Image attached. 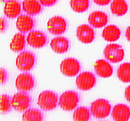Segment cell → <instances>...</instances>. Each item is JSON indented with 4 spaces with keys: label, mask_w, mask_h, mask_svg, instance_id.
<instances>
[{
    "label": "cell",
    "mask_w": 130,
    "mask_h": 121,
    "mask_svg": "<svg viewBox=\"0 0 130 121\" xmlns=\"http://www.w3.org/2000/svg\"><path fill=\"white\" fill-rule=\"evenodd\" d=\"M58 95L53 91H44L41 92L38 97V105L41 109L50 111L56 109L58 106Z\"/></svg>",
    "instance_id": "6da1fadb"
},
{
    "label": "cell",
    "mask_w": 130,
    "mask_h": 121,
    "mask_svg": "<svg viewBox=\"0 0 130 121\" xmlns=\"http://www.w3.org/2000/svg\"><path fill=\"white\" fill-rule=\"evenodd\" d=\"M111 104L106 99H97L90 104V113L95 118L104 119L110 114Z\"/></svg>",
    "instance_id": "7a4b0ae2"
},
{
    "label": "cell",
    "mask_w": 130,
    "mask_h": 121,
    "mask_svg": "<svg viewBox=\"0 0 130 121\" xmlns=\"http://www.w3.org/2000/svg\"><path fill=\"white\" fill-rule=\"evenodd\" d=\"M79 102V94L74 91H66L59 97L58 104L65 111H71L77 107Z\"/></svg>",
    "instance_id": "3957f363"
},
{
    "label": "cell",
    "mask_w": 130,
    "mask_h": 121,
    "mask_svg": "<svg viewBox=\"0 0 130 121\" xmlns=\"http://www.w3.org/2000/svg\"><path fill=\"white\" fill-rule=\"evenodd\" d=\"M36 63V56L30 51H23L17 56L16 66L22 71H29Z\"/></svg>",
    "instance_id": "277c9868"
},
{
    "label": "cell",
    "mask_w": 130,
    "mask_h": 121,
    "mask_svg": "<svg viewBox=\"0 0 130 121\" xmlns=\"http://www.w3.org/2000/svg\"><path fill=\"white\" fill-rule=\"evenodd\" d=\"M104 56L107 61L112 63H118L123 61L124 50L118 44H110L104 49Z\"/></svg>",
    "instance_id": "5b68a950"
},
{
    "label": "cell",
    "mask_w": 130,
    "mask_h": 121,
    "mask_svg": "<svg viewBox=\"0 0 130 121\" xmlns=\"http://www.w3.org/2000/svg\"><path fill=\"white\" fill-rule=\"evenodd\" d=\"M31 99L29 94L24 92H19L15 93L12 98V107L16 111L22 112L29 109Z\"/></svg>",
    "instance_id": "8992f818"
},
{
    "label": "cell",
    "mask_w": 130,
    "mask_h": 121,
    "mask_svg": "<svg viewBox=\"0 0 130 121\" xmlns=\"http://www.w3.org/2000/svg\"><path fill=\"white\" fill-rule=\"evenodd\" d=\"M96 83V78L92 72L84 71L78 75L76 78V85L78 88L83 91H88L95 87Z\"/></svg>",
    "instance_id": "52a82bcc"
},
{
    "label": "cell",
    "mask_w": 130,
    "mask_h": 121,
    "mask_svg": "<svg viewBox=\"0 0 130 121\" xmlns=\"http://www.w3.org/2000/svg\"><path fill=\"white\" fill-rule=\"evenodd\" d=\"M61 72L67 77H74L79 72L80 63L74 58H66L61 62Z\"/></svg>",
    "instance_id": "ba28073f"
},
{
    "label": "cell",
    "mask_w": 130,
    "mask_h": 121,
    "mask_svg": "<svg viewBox=\"0 0 130 121\" xmlns=\"http://www.w3.org/2000/svg\"><path fill=\"white\" fill-rule=\"evenodd\" d=\"M15 86L20 92H27L33 89L35 86V79L29 73H22L17 77L15 80Z\"/></svg>",
    "instance_id": "9c48e42d"
},
{
    "label": "cell",
    "mask_w": 130,
    "mask_h": 121,
    "mask_svg": "<svg viewBox=\"0 0 130 121\" xmlns=\"http://www.w3.org/2000/svg\"><path fill=\"white\" fill-rule=\"evenodd\" d=\"M67 29V22L63 17L54 16L47 22L48 31L53 35H61Z\"/></svg>",
    "instance_id": "30bf717a"
},
{
    "label": "cell",
    "mask_w": 130,
    "mask_h": 121,
    "mask_svg": "<svg viewBox=\"0 0 130 121\" xmlns=\"http://www.w3.org/2000/svg\"><path fill=\"white\" fill-rule=\"evenodd\" d=\"M47 41V36L42 31H35L30 32L27 35V43L33 48H41L46 45Z\"/></svg>",
    "instance_id": "8fae6325"
},
{
    "label": "cell",
    "mask_w": 130,
    "mask_h": 121,
    "mask_svg": "<svg viewBox=\"0 0 130 121\" xmlns=\"http://www.w3.org/2000/svg\"><path fill=\"white\" fill-rule=\"evenodd\" d=\"M76 35L79 41L85 44H90L95 40V31L87 25H81L77 28Z\"/></svg>",
    "instance_id": "7c38bea8"
},
{
    "label": "cell",
    "mask_w": 130,
    "mask_h": 121,
    "mask_svg": "<svg viewBox=\"0 0 130 121\" xmlns=\"http://www.w3.org/2000/svg\"><path fill=\"white\" fill-rule=\"evenodd\" d=\"M111 117L115 121H128L130 119V109L126 104H119L114 106Z\"/></svg>",
    "instance_id": "4fadbf2b"
},
{
    "label": "cell",
    "mask_w": 130,
    "mask_h": 121,
    "mask_svg": "<svg viewBox=\"0 0 130 121\" xmlns=\"http://www.w3.org/2000/svg\"><path fill=\"white\" fill-rule=\"evenodd\" d=\"M35 26V20L30 15L21 14L16 20V27L20 33H27L30 31Z\"/></svg>",
    "instance_id": "5bb4252c"
},
{
    "label": "cell",
    "mask_w": 130,
    "mask_h": 121,
    "mask_svg": "<svg viewBox=\"0 0 130 121\" xmlns=\"http://www.w3.org/2000/svg\"><path fill=\"white\" fill-rule=\"evenodd\" d=\"M4 12L5 16L9 19L19 17L22 12L21 5L17 0H9L4 5Z\"/></svg>",
    "instance_id": "9a60e30c"
},
{
    "label": "cell",
    "mask_w": 130,
    "mask_h": 121,
    "mask_svg": "<svg viewBox=\"0 0 130 121\" xmlns=\"http://www.w3.org/2000/svg\"><path fill=\"white\" fill-rule=\"evenodd\" d=\"M51 48L54 52L58 54H63L69 49V40L63 36L53 38L50 43Z\"/></svg>",
    "instance_id": "2e32d148"
},
{
    "label": "cell",
    "mask_w": 130,
    "mask_h": 121,
    "mask_svg": "<svg viewBox=\"0 0 130 121\" xmlns=\"http://www.w3.org/2000/svg\"><path fill=\"white\" fill-rule=\"evenodd\" d=\"M95 71L99 77L104 78H110L113 73V69L110 63L105 60H98L95 61Z\"/></svg>",
    "instance_id": "e0dca14e"
},
{
    "label": "cell",
    "mask_w": 130,
    "mask_h": 121,
    "mask_svg": "<svg viewBox=\"0 0 130 121\" xmlns=\"http://www.w3.org/2000/svg\"><path fill=\"white\" fill-rule=\"evenodd\" d=\"M90 25L95 28H101L104 27L107 24L108 16L104 12L95 11L92 12L88 18Z\"/></svg>",
    "instance_id": "ac0fdd59"
},
{
    "label": "cell",
    "mask_w": 130,
    "mask_h": 121,
    "mask_svg": "<svg viewBox=\"0 0 130 121\" xmlns=\"http://www.w3.org/2000/svg\"><path fill=\"white\" fill-rule=\"evenodd\" d=\"M22 9L28 15H37L42 10L41 4L39 0H24L22 3Z\"/></svg>",
    "instance_id": "d6986e66"
},
{
    "label": "cell",
    "mask_w": 130,
    "mask_h": 121,
    "mask_svg": "<svg viewBox=\"0 0 130 121\" xmlns=\"http://www.w3.org/2000/svg\"><path fill=\"white\" fill-rule=\"evenodd\" d=\"M121 35V31L118 27L116 25H108L105 27V29L102 31V37L106 41H116L119 39Z\"/></svg>",
    "instance_id": "ffe728a7"
},
{
    "label": "cell",
    "mask_w": 130,
    "mask_h": 121,
    "mask_svg": "<svg viewBox=\"0 0 130 121\" xmlns=\"http://www.w3.org/2000/svg\"><path fill=\"white\" fill-rule=\"evenodd\" d=\"M25 47V36L22 33H17L14 35L10 43V49L14 52H20Z\"/></svg>",
    "instance_id": "44dd1931"
},
{
    "label": "cell",
    "mask_w": 130,
    "mask_h": 121,
    "mask_svg": "<svg viewBox=\"0 0 130 121\" xmlns=\"http://www.w3.org/2000/svg\"><path fill=\"white\" fill-rule=\"evenodd\" d=\"M111 10L117 16H123L128 11V4L125 0H113L111 4Z\"/></svg>",
    "instance_id": "7402d4cb"
},
{
    "label": "cell",
    "mask_w": 130,
    "mask_h": 121,
    "mask_svg": "<svg viewBox=\"0 0 130 121\" xmlns=\"http://www.w3.org/2000/svg\"><path fill=\"white\" fill-rule=\"evenodd\" d=\"M23 121H43V114L37 109L25 110L22 115Z\"/></svg>",
    "instance_id": "603a6c76"
},
{
    "label": "cell",
    "mask_w": 130,
    "mask_h": 121,
    "mask_svg": "<svg viewBox=\"0 0 130 121\" xmlns=\"http://www.w3.org/2000/svg\"><path fill=\"white\" fill-rule=\"evenodd\" d=\"M90 110L86 107H79L74 110L73 114V119L74 121H89L90 119Z\"/></svg>",
    "instance_id": "cb8c5ba5"
},
{
    "label": "cell",
    "mask_w": 130,
    "mask_h": 121,
    "mask_svg": "<svg viewBox=\"0 0 130 121\" xmlns=\"http://www.w3.org/2000/svg\"><path fill=\"white\" fill-rule=\"evenodd\" d=\"M118 78L123 82H130V63L125 62L119 66L118 69Z\"/></svg>",
    "instance_id": "d4e9b609"
},
{
    "label": "cell",
    "mask_w": 130,
    "mask_h": 121,
    "mask_svg": "<svg viewBox=\"0 0 130 121\" xmlns=\"http://www.w3.org/2000/svg\"><path fill=\"white\" fill-rule=\"evenodd\" d=\"M72 9L77 13H83L89 9L90 0H70Z\"/></svg>",
    "instance_id": "484cf974"
},
{
    "label": "cell",
    "mask_w": 130,
    "mask_h": 121,
    "mask_svg": "<svg viewBox=\"0 0 130 121\" xmlns=\"http://www.w3.org/2000/svg\"><path fill=\"white\" fill-rule=\"evenodd\" d=\"M12 107V99L7 94H3L1 96V112L4 114L10 112Z\"/></svg>",
    "instance_id": "4316f807"
},
{
    "label": "cell",
    "mask_w": 130,
    "mask_h": 121,
    "mask_svg": "<svg viewBox=\"0 0 130 121\" xmlns=\"http://www.w3.org/2000/svg\"><path fill=\"white\" fill-rule=\"evenodd\" d=\"M39 1H40L41 5H43V6L50 7L55 4L58 0H39Z\"/></svg>",
    "instance_id": "83f0119b"
},
{
    "label": "cell",
    "mask_w": 130,
    "mask_h": 121,
    "mask_svg": "<svg viewBox=\"0 0 130 121\" xmlns=\"http://www.w3.org/2000/svg\"><path fill=\"white\" fill-rule=\"evenodd\" d=\"M0 73H1V83L4 84L8 80V72L4 68L0 69Z\"/></svg>",
    "instance_id": "f1b7e54d"
},
{
    "label": "cell",
    "mask_w": 130,
    "mask_h": 121,
    "mask_svg": "<svg viewBox=\"0 0 130 121\" xmlns=\"http://www.w3.org/2000/svg\"><path fill=\"white\" fill-rule=\"evenodd\" d=\"M98 5H106L111 2V0H93Z\"/></svg>",
    "instance_id": "f546056e"
},
{
    "label": "cell",
    "mask_w": 130,
    "mask_h": 121,
    "mask_svg": "<svg viewBox=\"0 0 130 121\" xmlns=\"http://www.w3.org/2000/svg\"><path fill=\"white\" fill-rule=\"evenodd\" d=\"M6 28H7V23H6V21H5V19H4V18H2L1 19V29H0L1 32L2 33L4 32Z\"/></svg>",
    "instance_id": "4dcf8cb0"
},
{
    "label": "cell",
    "mask_w": 130,
    "mask_h": 121,
    "mask_svg": "<svg viewBox=\"0 0 130 121\" xmlns=\"http://www.w3.org/2000/svg\"><path fill=\"white\" fill-rule=\"evenodd\" d=\"M124 95H125L126 99L128 100V102H130V86H128L125 89V93H124Z\"/></svg>",
    "instance_id": "1f68e13d"
},
{
    "label": "cell",
    "mask_w": 130,
    "mask_h": 121,
    "mask_svg": "<svg viewBox=\"0 0 130 121\" xmlns=\"http://www.w3.org/2000/svg\"><path fill=\"white\" fill-rule=\"evenodd\" d=\"M126 37L128 41H130V26H128L126 30Z\"/></svg>",
    "instance_id": "d6a6232c"
},
{
    "label": "cell",
    "mask_w": 130,
    "mask_h": 121,
    "mask_svg": "<svg viewBox=\"0 0 130 121\" xmlns=\"http://www.w3.org/2000/svg\"><path fill=\"white\" fill-rule=\"evenodd\" d=\"M1 1H2V2H8L9 0H1Z\"/></svg>",
    "instance_id": "836d02e7"
}]
</instances>
